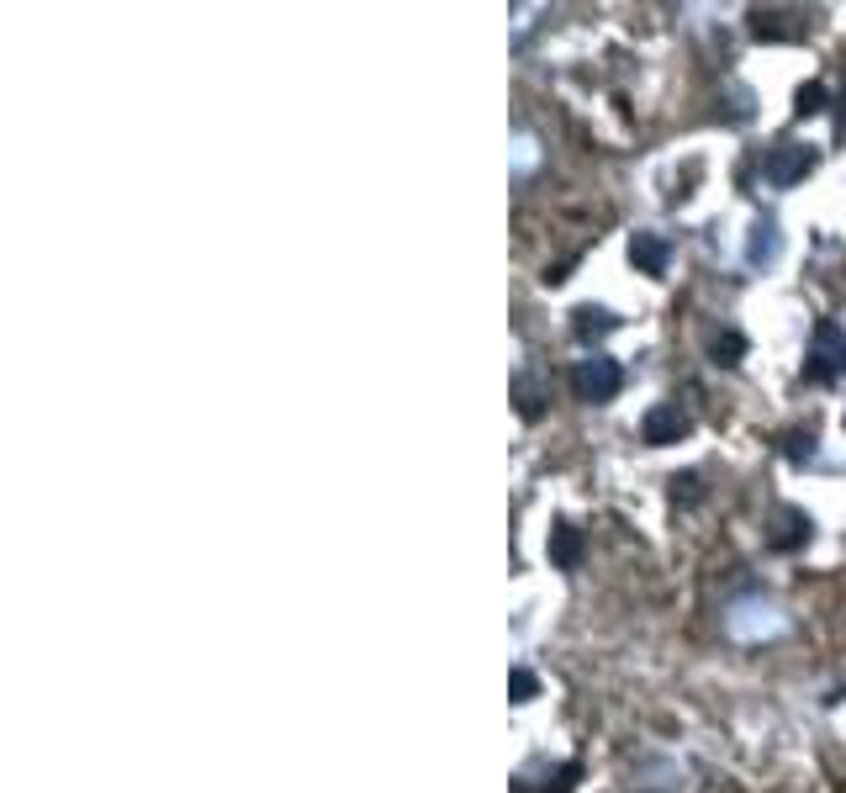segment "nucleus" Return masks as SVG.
Here are the masks:
<instances>
[{
  "label": "nucleus",
  "mask_w": 846,
  "mask_h": 793,
  "mask_svg": "<svg viewBox=\"0 0 846 793\" xmlns=\"http://www.w3.org/2000/svg\"><path fill=\"white\" fill-rule=\"evenodd\" d=\"M846 376V328L825 318L815 328V344H809V381H836Z\"/></svg>",
  "instance_id": "f257e3e1"
},
{
  "label": "nucleus",
  "mask_w": 846,
  "mask_h": 793,
  "mask_svg": "<svg viewBox=\"0 0 846 793\" xmlns=\"http://www.w3.org/2000/svg\"><path fill=\"white\" fill-rule=\"evenodd\" d=\"M619 386H624V371H619L614 360H603V355L577 360V371H572V392H577V402H614Z\"/></svg>",
  "instance_id": "f03ea898"
},
{
  "label": "nucleus",
  "mask_w": 846,
  "mask_h": 793,
  "mask_svg": "<svg viewBox=\"0 0 846 793\" xmlns=\"http://www.w3.org/2000/svg\"><path fill=\"white\" fill-rule=\"evenodd\" d=\"M809 170H815V149H809V143H778L762 164V175L772 186H799Z\"/></svg>",
  "instance_id": "7ed1b4c3"
},
{
  "label": "nucleus",
  "mask_w": 846,
  "mask_h": 793,
  "mask_svg": "<svg viewBox=\"0 0 846 793\" xmlns=\"http://www.w3.org/2000/svg\"><path fill=\"white\" fill-rule=\"evenodd\" d=\"M688 429H693V418L677 408V402H656L646 413V423H640V439H646V445H677Z\"/></svg>",
  "instance_id": "20e7f679"
},
{
  "label": "nucleus",
  "mask_w": 846,
  "mask_h": 793,
  "mask_svg": "<svg viewBox=\"0 0 846 793\" xmlns=\"http://www.w3.org/2000/svg\"><path fill=\"white\" fill-rule=\"evenodd\" d=\"M804 11H778V6H767V11H751V32L757 38H767V43H794V38H804Z\"/></svg>",
  "instance_id": "39448f33"
},
{
  "label": "nucleus",
  "mask_w": 846,
  "mask_h": 793,
  "mask_svg": "<svg viewBox=\"0 0 846 793\" xmlns=\"http://www.w3.org/2000/svg\"><path fill=\"white\" fill-rule=\"evenodd\" d=\"M809 529H815V524H809V513L778 508V513H772V534H767V540H772V550H799L809 540Z\"/></svg>",
  "instance_id": "423d86ee"
},
{
  "label": "nucleus",
  "mask_w": 846,
  "mask_h": 793,
  "mask_svg": "<svg viewBox=\"0 0 846 793\" xmlns=\"http://www.w3.org/2000/svg\"><path fill=\"white\" fill-rule=\"evenodd\" d=\"M630 260L646 275H667V238L661 233H635L630 238Z\"/></svg>",
  "instance_id": "0eeeda50"
},
{
  "label": "nucleus",
  "mask_w": 846,
  "mask_h": 793,
  "mask_svg": "<svg viewBox=\"0 0 846 793\" xmlns=\"http://www.w3.org/2000/svg\"><path fill=\"white\" fill-rule=\"evenodd\" d=\"M619 328V318L609 307H577L572 312V334L582 339V344H593V339H603V334H614Z\"/></svg>",
  "instance_id": "6e6552de"
},
{
  "label": "nucleus",
  "mask_w": 846,
  "mask_h": 793,
  "mask_svg": "<svg viewBox=\"0 0 846 793\" xmlns=\"http://www.w3.org/2000/svg\"><path fill=\"white\" fill-rule=\"evenodd\" d=\"M550 561H556L561 571H577L582 566V534L572 524H556L550 529Z\"/></svg>",
  "instance_id": "1a4fd4ad"
},
{
  "label": "nucleus",
  "mask_w": 846,
  "mask_h": 793,
  "mask_svg": "<svg viewBox=\"0 0 846 793\" xmlns=\"http://www.w3.org/2000/svg\"><path fill=\"white\" fill-rule=\"evenodd\" d=\"M778 249H783L778 223H772V217H762V223L751 228V249H746V260H751V265H772V260H778Z\"/></svg>",
  "instance_id": "9d476101"
},
{
  "label": "nucleus",
  "mask_w": 846,
  "mask_h": 793,
  "mask_svg": "<svg viewBox=\"0 0 846 793\" xmlns=\"http://www.w3.org/2000/svg\"><path fill=\"white\" fill-rule=\"evenodd\" d=\"M709 355H714V365H741V355H746V339L735 334V328H725V334H714Z\"/></svg>",
  "instance_id": "9b49d317"
},
{
  "label": "nucleus",
  "mask_w": 846,
  "mask_h": 793,
  "mask_svg": "<svg viewBox=\"0 0 846 793\" xmlns=\"http://www.w3.org/2000/svg\"><path fill=\"white\" fill-rule=\"evenodd\" d=\"M513 397H519V413H524L529 423L540 418V408H545V402H540V386L529 381V376H519V381H513Z\"/></svg>",
  "instance_id": "f8f14e48"
},
{
  "label": "nucleus",
  "mask_w": 846,
  "mask_h": 793,
  "mask_svg": "<svg viewBox=\"0 0 846 793\" xmlns=\"http://www.w3.org/2000/svg\"><path fill=\"white\" fill-rule=\"evenodd\" d=\"M794 112H799V117H815V112H825V85H820V80L799 85V96H794Z\"/></svg>",
  "instance_id": "ddd939ff"
},
{
  "label": "nucleus",
  "mask_w": 846,
  "mask_h": 793,
  "mask_svg": "<svg viewBox=\"0 0 846 793\" xmlns=\"http://www.w3.org/2000/svg\"><path fill=\"white\" fill-rule=\"evenodd\" d=\"M535 688H540V682H535V672H529V667H513V677H508V693H513V704H529V698H535Z\"/></svg>",
  "instance_id": "4468645a"
},
{
  "label": "nucleus",
  "mask_w": 846,
  "mask_h": 793,
  "mask_svg": "<svg viewBox=\"0 0 846 793\" xmlns=\"http://www.w3.org/2000/svg\"><path fill=\"white\" fill-rule=\"evenodd\" d=\"M577 778H582V767H577V762H566V767H561V772H556V778H550L540 793H572V783H577Z\"/></svg>",
  "instance_id": "2eb2a0df"
},
{
  "label": "nucleus",
  "mask_w": 846,
  "mask_h": 793,
  "mask_svg": "<svg viewBox=\"0 0 846 793\" xmlns=\"http://www.w3.org/2000/svg\"><path fill=\"white\" fill-rule=\"evenodd\" d=\"M788 460H815V434H788Z\"/></svg>",
  "instance_id": "dca6fc26"
},
{
  "label": "nucleus",
  "mask_w": 846,
  "mask_h": 793,
  "mask_svg": "<svg viewBox=\"0 0 846 793\" xmlns=\"http://www.w3.org/2000/svg\"><path fill=\"white\" fill-rule=\"evenodd\" d=\"M672 497H683V503H693V497H698V476H677V482H672Z\"/></svg>",
  "instance_id": "f3484780"
},
{
  "label": "nucleus",
  "mask_w": 846,
  "mask_h": 793,
  "mask_svg": "<svg viewBox=\"0 0 846 793\" xmlns=\"http://www.w3.org/2000/svg\"><path fill=\"white\" fill-rule=\"evenodd\" d=\"M841 138H846V96H841Z\"/></svg>",
  "instance_id": "a211bd4d"
}]
</instances>
